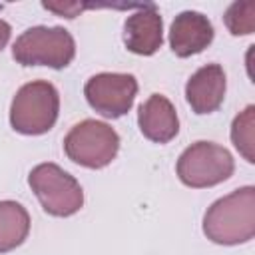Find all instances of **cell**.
<instances>
[{"mask_svg": "<svg viewBox=\"0 0 255 255\" xmlns=\"http://www.w3.org/2000/svg\"><path fill=\"white\" fill-rule=\"evenodd\" d=\"M203 233L213 243L237 245L255 235V187H241L217 199L203 217Z\"/></svg>", "mask_w": 255, "mask_h": 255, "instance_id": "6da1fadb", "label": "cell"}, {"mask_svg": "<svg viewBox=\"0 0 255 255\" xmlns=\"http://www.w3.org/2000/svg\"><path fill=\"white\" fill-rule=\"evenodd\" d=\"M60 96L58 90L44 80L24 84L10 108V124L16 131L26 135L46 133L58 120Z\"/></svg>", "mask_w": 255, "mask_h": 255, "instance_id": "7a4b0ae2", "label": "cell"}, {"mask_svg": "<svg viewBox=\"0 0 255 255\" xmlns=\"http://www.w3.org/2000/svg\"><path fill=\"white\" fill-rule=\"evenodd\" d=\"M76 54L74 38L68 30L56 26H36L26 30L12 48V56L22 66H50V68H66Z\"/></svg>", "mask_w": 255, "mask_h": 255, "instance_id": "3957f363", "label": "cell"}, {"mask_svg": "<svg viewBox=\"0 0 255 255\" xmlns=\"http://www.w3.org/2000/svg\"><path fill=\"white\" fill-rule=\"evenodd\" d=\"M28 183L38 195L44 211L50 215L68 217L84 205V191L80 183L56 163L36 165L28 175Z\"/></svg>", "mask_w": 255, "mask_h": 255, "instance_id": "277c9868", "label": "cell"}, {"mask_svg": "<svg viewBox=\"0 0 255 255\" xmlns=\"http://www.w3.org/2000/svg\"><path fill=\"white\" fill-rule=\"evenodd\" d=\"M64 149L72 161L90 169H100L116 157L120 149V135L104 122L84 120L68 131Z\"/></svg>", "mask_w": 255, "mask_h": 255, "instance_id": "5b68a950", "label": "cell"}, {"mask_svg": "<svg viewBox=\"0 0 255 255\" xmlns=\"http://www.w3.org/2000/svg\"><path fill=\"white\" fill-rule=\"evenodd\" d=\"M235 169L231 153L211 141L191 143L177 159V175L189 187H211L227 177Z\"/></svg>", "mask_w": 255, "mask_h": 255, "instance_id": "8992f818", "label": "cell"}, {"mask_svg": "<svg viewBox=\"0 0 255 255\" xmlns=\"http://www.w3.org/2000/svg\"><path fill=\"white\" fill-rule=\"evenodd\" d=\"M88 104L104 118H120L129 112L137 94V80L131 74H96L86 86Z\"/></svg>", "mask_w": 255, "mask_h": 255, "instance_id": "52a82bcc", "label": "cell"}, {"mask_svg": "<svg viewBox=\"0 0 255 255\" xmlns=\"http://www.w3.org/2000/svg\"><path fill=\"white\" fill-rule=\"evenodd\" d=\"M213 40V26L211 22L199 12H181L175 16L171 30H169V46L175 56L187 58L199 54L207 48Z\"/></svg>", "mask_w": 255, "mask_h": 255, "instance_id": "ba28073f", "label": "cell"}, {"mask_svg": "<svg viewBox=\"0 0 255 255\" xmlns=\"http://www.w3.org/2000/svg\"><path fill=\"white\" fill-rule=\"evenodd\" d=\"M187 104L195 114L215 112L225 98V72L219 64H207L199 68L185 86Z\"/></svg>", "mask_w": 255, "mask_h": 255, "instance_id": "9c48e42d", "label": "cell"}, {"mask_svg": "<svg viewBox=\"0 0 255 255\" xmlns=\"http://www.w3.org/2000/svg\"><path fill=\"white\" fill-rule=\"evenodd\" d=\"M137 124L141 133L155 143H167L179 131V120L175 108L161 94H151L139 106Z\"/></svg>", "mask_w": 255, "mask_h": 255, "instance_id": "30bf717a", "label": "cell"}, {"mask_svg": "<svg viewBox=\"0 0 255 255\" xmlns=\"http://www.w3.org/2000/svg\"><path fill=\"white\" fill-rule=\"evenodd\" d=\"M124 42L129 52L139 56H151L163 42V24L155 8H141L126 20Z\"/></svg>", "mask_w": 255, "mask_h": 255, "instance_id": "8fae6325", "label": "cell"}, {"mask_svg": "<svg viewBox=\"0 0 255 255\" xmlns=\"http://www.w3.org/2000/svg\"><path fill=\"white\" fill-rule=\"evenodd\" d=\"M30 231V215L16 201H0V253L24 243Z\"/></svg>", "mask_w": 255, "mask_h": 255, "instance_id": "7c38bea8", "label": "cell"}, {"mask_svg": "<svg viewBox=\"0 0 255 255\" xmlns=\"http://www.w3.org/2000/svg\"><path fill=\"white\" fill-rule=\"evenodd\" d=\"M253 116H255V108L253 106H247L245 112H241L235 120H233V126H231V139H233V145L243 153V157L253 163L255 161V155H253V141H255V135H253Z\"/></svg>", "mask_w": 255, "mask_h": 255, "instance_id": "4fadbf2b", "label": "cell"}, {"mask_svg": "<svg viewBox=\"0 0 255 255\" xmlns=\"http://www.w3.org/2000/svg\"><path fill=\"white\" fill-rule=\"evenodd\" d=\"M225 24L235 36L251 34L255 30V2L243 0L231 4L229 10L225 12Z\"/></svg>", "mask_w": 255, "mask_h": 255, "instance_id": "5bb4252c", "label": "cell"}, {"mask_svg": "<svg viewBox=\"0 0 255 255\" xmlns=\"http://www.w3.org/2000/svg\"><path fill=\"white\" fill-rule=\"evenodd\" d=\"M44 8H48L52 12H58V14L66 16V18H74L76 12L82 10L84 6H80V4H54V2H44Z\"/></svg>", "mask_w": 255, "mask_h": 255, "instance_id": "9a60e30c", "label": "cell"}, {"mask_svg": "<svg viewBox=\"0 0 255 255\" xmlns=\"http://www.w3.org/2000/svg\"><path fill=\"white\" fill-rule=\"evenodd\" d=\"M8 40H10V24L4 22V20H0V52L8 44Z\"/></svg>", "mask_w": 255, "mask_h": 255, "instance_id": "2e32d148", "label": "cell"}]
</instances>
